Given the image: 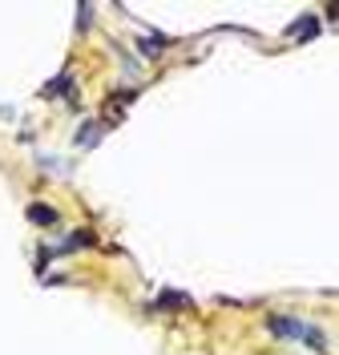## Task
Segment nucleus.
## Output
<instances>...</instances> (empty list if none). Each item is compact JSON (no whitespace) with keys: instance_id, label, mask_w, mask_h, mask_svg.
Returning a JSON list of instances; mask_svg holds the SVG:
<instances>
[{"instance_id":"f257e3e1","label":"nucleus","mask_w":339,"mask_h":355,"mask_svg":"<svg viewBox=\"0 0 339 355\" xmlns=\"http://www.w3.org/2000/svg\"><path fill=\"white\" fill-rule=\"evenodd\" d=\"M267 331L279 335V339H299V343H311L315 352L327 347V339L319 331L315 323H307V319H295V315H271L267 319Z\"/></svg>"},{"instance_id":"20e7f679","label":"nucleus","mask_w":339,"mask_h":355,"mask_svg":"<svg viewBox=\"0 0 339 355\" xmlns=\"http://www.w3.org/2000/svg\"><path fill=\"white\" fill-rule=\"evenodd\" d=\"M65 89H73V73H61L57 81L45 85V97H65Z\"/></svg>"},{"instance_id":"7ed1b4c3","label":"nucleus","mask_w":339,"mask_h":355,"mask_svg":"<svg viewBox=\"0 0 339 355\" xmlns=\"http://www.w3.org/2000/svg\"><path fill=\"white\" fill-rule=\"evenodd\" d=\"M319 33H323L319 17H299V21L287 28V37H291V41H303V37H319Z\"/></svg>"},{"instance_id":"39448f33","label":"nucleus","mask_w":339,"mask_h":355,"mask_svg":"<svg viewBox=\"0 0 339 355\" xmlns=\"http://www.w3.org/2000/svg\"><path fill=\"white\" fill-rule=\"evenodd\" d=\"M101 137V130H97V121H85V130H77V146H93Z\"/></svg>"},{"instance_id":"f03ea898","label":"nucleus","mask_w":339,"mask_h":355,"mask_svg":"<svg viewBox=\"0 0 339 355\" xmlns=\"http://www.w3.org/2000/svg\"><path fill=\"white\" fill-rule=\"evenodd\" d=\"M24 218L33 222V226H41V230H53V226L61 222V214H57V206H45V202H33V206L24 210Z\"/></svg>"}]
</instances>
